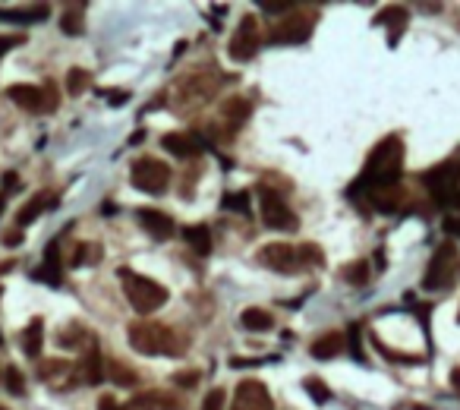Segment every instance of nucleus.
I'll use <instances>...</instances> for the list:
<instances>
[{
  "label": "nucleus",
  "instance_id": "obj_1",
  "mask_svg": "<svg viewBox=\"0 0 460 410\" xmlns=\"http://www.w3.org/2000/svg\"><path fill=\"white\" fill-rule=\"evenodd\" d=\"M400 168H403V142L388 136L365 158V168H363V174H359V180L350 186V196L369 193V189H375V186H391V183L400 180Z\"/></svg>",
  "mask_w": 460,
  "mask_h": 410
},
{
  "label": "nucleus",
  "instance_id": "obj_2",
  "mask_svg": "<svg viewBox=\"0 0 460 410\" xmlns=\"http://www.w3.org/2000/svg\"><path fill=\"white\" fill-rule=\"evenodd\" d=\"M126 338H130L132 350L142 353V357H183L186 353V344L176 332H170L161 322H132L126 328Z\"/></svg>",
  "mask_w": 460,
  "mask_h": 410
},
{
  "label": "nucleus",
  "instance_id": "obj_3",
  "mask_svg": "<svg viewBox=\"0 0 460 410\" xmlns=\"http://www.w3.org/2000/svg\"><path fill=\"white\" fill-rule=\"evenodd\" d=\"M120 278H123V294L130 300V306L136 309L139 315H148L155 309H161L167 303V287L158 284L155 278H145V275H136L130 268H120Z\"/></svg>",
  "mask_w": 460,
  "mask_h": 410
},
{
  "label": "nucleus",
  "instance_id": "obj_4",
  "mask_svg": "<svg viewBox=\"0 0 460 410\" xmlns=\"http://www.w3.org/2000/svg\"><path fill=\"white\" fill-rule=\"evenodd\" d=\"M419 180L426 183L428 196H432L438 205H445V208L457 205L460 208V189H457V183H460V164H438V168L426 170Z\"/></svg>",
  "mask_w": 460,
  "mask_h": 410
},
{
  "label": "nucleus",
  "instance_id": "obj_5",
  "mask_svg": "<svg viewBox=\"0 0 460 410\" xmlns=\"http://www.w3.org/2000/svg\"><path fill=\"white\" fill-rule=\"evenodd\" d=\"M315 22H319V13L315 10H290L281 22L271 29V41L274 44H302L312 35Z\"/></svg>",
  "mask_w": 460,
  "mask_h": 410
},
{
  "label": "nucleus",
  "instance_id": "obj_6",
  "mask_svg": "<svg viewBox=\"0 0 460 410\" xmlns=\"http://www.w3.org/2000/svg\"><path fill=\"white\" fill-rule=\"evenodd\" d=\"M6 95H10V101H16L22 111H32V114H48V111L60 107V95H57L54 82H48V86H41V88L16 82V86L6 88Z\"/></svg>",
  "mask_w": 460,
  "mask_h": 410
},
{
  "label": "nucleus",
  "instance_id": "obj_7",
  "mask_svg": "<svg viewBox=\"0 0 460 410\" xmlns=\"http://www.w3.org/2000/svg\"><path fill=\"white\" fill-rule=\"evenodd\" d=\"M454 271H457V246L441 243L435 250L432 262H428L426 275H422V287L426 290H447L454 284Z\"/></svg>",
  "mask_w": 460,
  "mask_h": 410
},
{
  "label": "nucleus",
  "instance_id": "obj_8",
  "mask_svg": "<svg viewBox=\"0 0 460 410\" xmlns=\"http://www.w3.org/2000/svg\"><path fill=\"white\" fill-rule=\"evenodd\" d=\"M130 183L142 193H164L170 183V168L158 158H139L130 170Z\"/></svg>",
  "mask_w": 460,
  "mask_h": 410
},
{
  "label": "nucleus",
  "instance_id": "obj_9",
  "mask_svg": "<svg viewBox=\"0 0 460 410\" xmlns=\"http://www.w3.org/2000/svg\"><path fill=\"white\" fill-rule=\"evenodd\" d=\"M258 208H262L265 227H271V231L293 233L296 227H300V218H296V214L281 202V196L271 193V189H258Z\"/></svg>",
  "mask_w": 460,
  "mask_h": 410
},
{
  "label": "nucleus",
  "instance_id": "obj_10",
  "mask_svg": "<svg viewBox=\"0 0 460 410\" xmlns=\"http://www.w3.org/2000/svg\"><path fill=\"white\" fill-rule=\"evenodd\" d=\"M258 262L271 271H284V275H296L300 268H306L300 259V250L290 243H268L258 250Z\"/></svg>",
  "mask_w": 460,
  "mask_h": 410
},
{
  "label": "nucleus",
  "instance_id": "obj_11",
  "mask_svg": "<svg viewBox=\"0 0 460 410\" xmlns=\"http://www.w3.org/2000/svg\"><path fill=\"white\" fill-rule=\"evenodd\" d=\"M258 50V25H256V16H243L237 25V32L230 35V41H227V54L233 57V60L246 63L252 60Z\"/></svg>",
  "mask_w": 460,
  "mask_h": 410
},
{
  "label": "nucleus",
  "instance_id": "obj_12",
  "mask_svg": "<svg viewBox=\"0 0 460 410\" xmlns=\"http://www.w3.org/2000/svg\"><path fill=\"white\" fill-rule=\"evenodd\" d=\"M38 376H41V382L48 385V388L54 391H67L73 388L76 382H79V363H67V360H44L41 366H38Z\"/></svg>",
  "mask_w": 460,
  "mask_h": 410
},
{
  "label": "nucleus",
  "instance_id": "obj_13",
  "mask_svg": "<svg viewBox=\"0 0 460 410\" xmlns=\"http://www.w3.org/2000/svg\"><path fill=\"white\" fill-rule=\"evenodd\" d=\"M230 410H271V395L258 378H243L233 391Z\"/></svg>",
  "mask_w": 460,
  "mask_h": 410
},
{
  "label": "nucleus",
  "instance_id": "obj_14",
  "mask_svg": "<svg viewBox=\"0 0 460 410\" xmlns=\"http://www.w3.org/2000/svg\"><path fill=\"white\" fill-rule=\"evenodd\" d=\"M136 218H139V224H142L155 240H170L176 233L174 218H170V214H164V212H158V208H139Z\"/></svg>",
  "mask_w": 460,
  "mask_h": 410
},
{
  "label": "nucleus",
  "instance_id": "obj_15",
  "mask_svg": "<svg viewBox=\"0 0 460 410\" xmlns=\"http://www.w3.org/2000/svg\"><path fill=\"white\" fill-rule=\"evenodd\" d=\"M32 281H44V284H50V287H60L63 275H60V246H57V240H50L48 243V250H44V262L32 271Z\"/></svg>",
  "mask_w": 460,
  "mask_h": 410
},
{
  "label": "nucleus",
  "instance_id": "obj_16",
  "mask_svg": "<svg viewBox=\"0 0 460 410\" xmlns=\"http://www.w3.org/2000/svg\"><path fill=\"white\" fill-rule=\"evenodd\" d=\"M161 145L176 158H195L205 149V145L199 142V136H193V132H167V136L161 139Z\"/></svg>",
  "mask_w": 460,
  "mask_h": 410
},
{
  "label": "nucleus",
  "instance_id": "obj_17",
  "mask_svg": "<svg viewBox=\"0 0 460 410\" xmlns=\"http://www.w3.org/2000/svg\"><path fill=\"white\" fill-rule=\"evenodd\" d=\"M363 196H369L372 208H378V212H397V208L403 205L400 183H391V186H375V189H369V193H363Z\"/></svg>",
  "mask_w": 460,
  "mask_h": 410
},
{
  "label": "nucleus",
  "instance_id": "obj_18",
  "mask_svg": "<svg viewBox=\"0 0 460 410\" xmlns=\"http://www.w3.org/2000/svg\"><path fill=\"white\" fill-rule=\"evenodd\" d=\"M54 205H57V196H54V193H48V189H41V193H35L29 202H25L22 208H19V214H16L19 227L32 224V221L38 218V214H41V212H48V208H54Z\"/></svg>",
  "mask_w": 460,
  "mask_h": 410
},
{
  "label": "nucleus",
  "instance_id": "obj_19",
  "mask_svg": "<svg viewBox=\"0 0 460 410\" xmlns=\"http://www.w3.org/2000/svg\"><path fill=\"white\" fill-rule=\"evenodd\" d=\"M344 334L340 332H328V334H321V338H315L312 341V347H309V353H312L315 360H334L340 350H344Z\"/></svg>",
  "mask_w": 460,
  "mask_h": 410
},
{
  "label": "nucleus",
  "instance_id": "obj_20",
  "mask_svg": "<svg viewBox=\"0 0 460 410\" xmlns=\"http://www.w3.org/2000/svg\"><path fill=\"white\" fill-rule=\"evenodd\" d=\"M407 16L410 13L403 10V6H384L382 13H378V19L375 22L378 25H388V38H391V44H397V38H400V32L407 29Z\"/></svg>",
  "mask_w": 460,
  "mask_h": 410
},
{
  "label": "nucleus",
  "instance_id": "obj_21",
  "mask_svg": "<svg viewBox=\"0 0 460 410\" xmlns=\"http://www.w3.org/2000/svg\"><path fill=\"white\" fill-rule=\"evenodd\" d=\"M180 233L193 252H199V256H208V252H211V231H208L205 224H186Z\"/></svg>",
  "mask_w": 460,
  "mask_h": 410
},
{
  "label": "nucleus",
  "instance_id": "obj_22",
  "mask_svg": "<svg viewBox=\"0 0 460 410\" xmlns=\"http://www.w3.org/2000/svg\"><path fill=\"white\" fill-rule=\"evenodd\" d=\"M239 322H243V328H246V332H256V334L271 332V328H274V319H271V313H265V309H258V306L243 309V315H239Z\"/></svg>",
  "mask_w": 460,
  "mask_h": 410
},
{
  "label": "nucleus",
  "instance_id": "obj_23",
  "mask_svg": "<svg viewBox=\"0 0 460 410\" xmlns=\"http://www.w3.org/2000/svg\"><path fill=\"white\" fill-rule=\"evenodd\" d=\"M41 344H44V319H32L29 328L22 332V350L25 357L35 360L41 353Z\"/></svg>",
  "mask_w": 460,
  "mask_h": 410
},
{
  "label": "nucleus",
  "instance_id": "obj_24",
  "mask_svg": "<svg viewBox=\"0 0 460 410\" xmlns=\"http://www.w3.org/2000/svg\"><path fill=\"white\" fill-rule=\"evenodd\" d=\"M48 16V6H22V10H0V19L6 22H41Z\"/></svg>",
  "mask_w": 460,
  "mask_h": 410
},
{
  "label": "nucleus",
  "instance_id": "obj_25",
  "mask_svg": "<svg viewBox=\"0 0 460 410\" xmlns=\"http://www.w3.org/2000/svg\"><path fill=\"white\" fill-rule=\"evenodd\" d=\"M132 410H170V397L161 391H145L132 397Z\"/></svg>",
  "mask_w": 460,
  "mask_h": 410
},
{
  "label": "nucleus",
  "instance_id": "obj_26",
  "mask_svg": "<svg viewBox=\"0 0 460 410\" xmlns=\"http://www.w3.org/2000/svg\"><path fill=\"white\" fill-rule=\"evenodd\" d=\"M249 101H243V98H230L224 107H221V114H224V120L227 123H233V126H239V123H246V117H249Z\"/></svg>",
  "mask_w": 460,
  "mask_h": 410
},
{
  "label": "nucleus",
  "instance_id": "obj_27",
  "mask_svg": "<svg viewBox=\"0 0 460 410\" xmlns=\"http://www.w3.org/2000/svg\"><path fill=\"white\" fill-rule=\"evenodd\" d=\"M104 376L113 378L117 385H136V372H130L123 363H117V360H104Z\"/></svg>",
  "mask_w": 460,
  "mask_h": 410
},
{
  "label": "nucleus",
  "instance_id": "obj_28",
  "mask_svg": "<svg viewBox=\"0 0 460 410\" xmlns=\"http://www.w3.org/2000/svg\"><path fill=\"white\" fill-rule=\"evenodd\" d=\"M88 86H92V73H88V69L73 67V69L67 73V92H69V95H82Z\"/></svg>",
  "mask_w": 460,
  "mask_h": 410
},
{
  "label": "nucleus",
  "instance_id": "obj_29",
  "mask_svg": "<svg viewBox=\"0 0 460 410\" xmlns=\"http://www.w3.org/2000/svg\"><path fill=\"white\" fill-rule=\"evenodd\" d=\"M60 29L67 32V35H82V6H69L67 13L60 16Z\"/></svg>",
  "mask_w": 460,
  "mask_h": 410
},
{
  "label": "nucleus",
  "instance_id": "obj_30",
  "mask_svg": "<svg viewBox=\"0 0 460 410\" xmlns=\"http://www.w3.org/2000/svg\"><path fill=\"white\" fill-rule=\"evenodd\" d=\"M4 385H6V391H10V395H22V391H25L22 372H19L16 366H6V369H4Z\"/></svg>",
  "mask_w": 460,
  "mask_h": 410
},
{
  "label": "nucleus",
  "instance_id": "obj_31",
  "mask_svg": "<svg viewBox=\"0 0 460 410\" xmlns=\"http://www.w3.org/2000/svg\"><path fill=\"white\" fill-rule=\"evenodd\" d=\"M221 208H230V212L249 214V193H227L224 199H221Z\"/></svg>",
  "mask_w": 460,
  "mask_h": 410
},
{
  "label": "nucleus",
  "instance_id": "obj_32",
  "mask_svg": "<svg viewBox=\"0 0 460 410\" xmlns=\"http://www.w3.org/2000/svg\"><path fill=\"white\" fill-rule=\"evenodd\" d=\"M302 388H306L309 395H312V401H315V404H325L328 397H331V391H328V385L321 382V378H315V376H309L306 382H302Z\"/></svg>",
  "mask_w": 460,
  "mask_h": 410
},
{
  "label": "nucleus",
  "instance_id": "obj_33",
  "mask_svg": "<svg viewBox=\"0 0 460 410\" xmlns=\"http://www.w3.org/2000/svg\"><path fill=\"white\" fill-rule=\"evenodd\" d=\"M344 278L350 284H365L369 281V262H363V259H359V262H350L344 271Z\"/></svg>",
  "mask_w": 460,
  "mask_h": 410
},
{
  "label": "nucleus",
  "instance_id": "obj_34",
  "mask_svg": "<svg viewBox=\"0 0 460 410\" xmlns=\"http://www.w3.org/2000/svg\"><path fill=\"white\" fill-rule=\"evenodd\" d=\"M375 350L382 353V357L394 360V363H422V357H413V353H397V350H391V347H384L382 341H375Z\"/></svg>",
  "mask_w": 460,
  "mask_h": 410
},
{
  "label": "nucleus",
  "instance_id": "obj_35",
  "mask_svg": "<svg viewBox=\"0 0 460 410\" xmlns=\"http://www.w3.org/2000/svg\"><path fill=\"white\" fill-rule=\"evenodd\" d=\"M227 404V391L224 388H211L205 395V401H202V410H224Z\"/></svg>",
  "mask_w": 460,
  "mask_h": 410
},
{
  "label": "nucleus",
  "instance_id": "obj_36",
  "mask_svg": "<svg viewBox=\"0 0 460 410\" xmlns=\"http://www.w3.org/2000/svg\"><path fill=\"white\" fill-rule=\"evenodd\" d=\"M95 256H98V250H95L92 243H79V246H76V256H73V262H76V265H82V262H92Z\"/></svg>",
  "mask_w": 460,
  "mask_h": 410
},
{
  "label": "nucleus",
  "instance_id": "obj_37",
  "mask_svg": "<svg viewBox=\"0 0 460 410\" xmlns=\"http://www.w3.org/2000/svg\"><path fill=\"white\" fill-rule=\"evenodd\" d=\"M350 353L359 360V363H365V353H363V344H359V325H350Z\"/></svg>",
  "mask_w": 460,
  "mask_h": 410
},
{
  "label": "nucleus",
  "instance_id": "obj_38",
  "mask_svg": "<svg viewBox=\"0 0 460 410\" xmlns=\"http://www.w3.org/2000/svg\"><path fill=\"white\" fill-rule=\"evenodd\" d=\"M258 10H265V13H287V10H293V4H287V0H258Z\"/></svg>",
  "mask_w": 460,
  "mask_h": 410
},
{
  "label": "nucleus",
  "instance_id": "obj_39",
  "mask_svg": "<svg viewBox=\"0 0 460 410\" xmlns=\"http://www.w3.org/2000/svg\"><path fill=\"white\" fill-rule=\"evenodd\" d=\"M22 41H25L22 35H0V57H4L10 48H16V44H22Z\"/></svg>",
  "mask_w": 460,
  "mask_h": 410
},
{
  "label": "nucleus",
  "instance_id": "obj_40",
  "mask_svg": "<svg viewBox=\"0 0 460 410\" xmlns=\"http://www.w3.org/2000/svg\"><path fill=\"white\" fill-rule=\"evenodd\" d=\"M98 410H132V407H120V404L113 401L111 395H101L98 397Z\"/></svg>",
  "mask_w": 460,
  "mask_h": 410
},
{
  "label": "nucleus",
  "instance_id": "obj_41",
  "mask_svg": "<svg viewBox=\"0 0 460 410\" xmlns=\"http://www.w3.org/2000/svg\"><path fill=\"white\" fill-rule=\"evenodd\" d=\"M445 233H451V237H460V218H445Z\"/></svg>",
  "mask_w": 460,
  "mask_h": 410
},
{
  "label": "nucleus",
  "instance_id": "obj_42",
  "mask_svg": "<svg viewBox=\"0 0 460 410\" xmlns=\"http://www.w3.org/2000/svg\"><path fill=\"white\" fill-rule=\"evenodd\" d=\"M19 240H22V233H19V227H16V231H6L0 243H6V246H19Z\"/></svg>",
  "mask_w": 460,
  "mask_h": 410
},
{
  "label": "nucleus",
  "instance_id": "obj_43",
  "mask_svg": "<svg viewBox=\"0 0 460 410\" xmlns=\"http://www.w3.org/2000/svg\"><path fill=\"white\" fill-rule=\"evenodd\" d=\"M195 378H199V376H195V372H189V376H174V382L176 385H186V388H189V385H195Z\"/></svg>",
  "mask_w": 460,
  "mask_h": 410
},
{
  "label": "nucleus",
  "instance_id": "obj_44",
  "mask_svg": "<svg viewBox=\"0 0 460 410\" xmlns=\"http://www.w3.org/2000/svg\"><path fill=\"white\" fill-rule=\"evenodd\" d=\"M126 101H130V95H126V92H123V95H111V104H113V107L126 104Z\"/></svg>",
  "mask_w": 460,
  "mask_h": 410
},
{
  "label": "nucleus",
  "instance_id": "obj_45",
  "mask_svg": "<svg viewBox=\"0 0 460 410\" xmlns=\"http://www.w3.org/2000/svg\"><path fill=\"white\" fill-rule=\"evenodd\" d=\"M13 186H16V174H6L4 177V189H13Z\"/></svg>",
  "mask_w": 460,
  "mask_h": 410
},
{
  "label": "nucleus",
  "instance_id": "obj_46",
  "mask_svg": "<svg viewBox=\"0 0 460 410\" xmlns=\"http://www.w3.org/2000/svg\"><path fill=\"white\" fill-rule=\"evenodd\" d=\"M142 139H145V130L132 132V136H130V145H139V142H142Z\"/></svg>",
  "mask_w": 460,
  "mask_h": 410
},
{
  "label": "nucleus",
  "instance_id": "obj_47",
  "mask_svg": "<svg viewBox=\"0 0 460 410\" xmlns=\"http://www.w3.org/2000/svg\"><path fill=\"white\" fill-rule=\"evenodd\" d=\"M451 385H454V388H457V391H460V366H457V369H454V372H451Z\"/></svg>",
  "mask_w": 460,
  "mask_h": 410
},
{
  "label": "nucleus",
  "instance_id": "obj_48",
  "mask_svg": "<svg viewBox=\"0 0 460 410\" xmlns=\"http://www.w3.org/2000/svg\"><path fill=\"white\" fill-rule=\"evenodd\" d=\"M394 410H428V407H416V404H397Z\"/></svg>",
  "mask_w": 460,
  "mask_h": 410
},
{
  "label": "nucleus",
  "instance_id": "obj_49",
  "mask_svg": "<svg viewBox=\"0 0 460 410\" xmlns=\"http://www.w3.org/2000/svg\"><path fill=\"white\" fill-rule=\"evenodd\" d=\"M0 218H4V196H0Z\"/></svg>",
  "mask_w": 460,
  "mask_h": 410
},
{
  "label": "nucleus",
  "instance_id": "obj_50",
  "mask_svg": "<svg viewBox=\"0 0 460 410\" xmlns=\"http://www.w3.org/2000/svg\"><path fill=\"white\" fill-rule=\"evenodd\" d=\"M0 344H4V338H0Z\"/></svg>",
  "mask_w": 460,
  "mask_h": 410
}]
</instances>
